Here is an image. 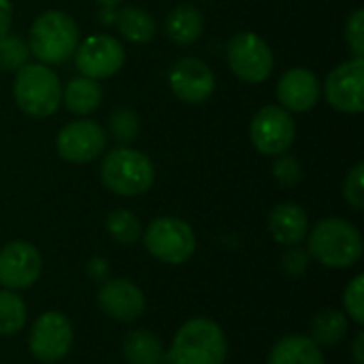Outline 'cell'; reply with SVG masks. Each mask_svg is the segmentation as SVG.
Instances as JSON below:
<instances>
[{
  "mask_svg": "<svg viewBox=\"0 0 364 364\" xmlns=\"http://www.w3.org/2000/svg\"><path fill=\"white\" fill-rule=\"evenodd\" d=\"M269 364H324V356L311 337L288 335L273 346Z\"/></svg>",
  "mask_w": 364,
  "mask_h": 364,
  "instance_id": "obj_19",
  "label": "cell"
},
{
  "mask_svg": "<svg viewBox=\"0 0 364 364\" xmlns=\"http://www.w3.org/2000/svg\"><path fill=\"white\" fill-rule=\"evenodd\" d=\"M226 62L235 77L245 83H262L271 77L275 58L267 41L252 32H237L226 47Z\"/></svg>",
  "mask_w": 364,
  "mask_h": 364,
  "instance_id": "obj_7",
  "label": "cell"
},
{
  "mask_svg": "<svg viewBox=\"0 0 364 364\" xmlns=\"http://www.w3.org/2000/svg\"><path fill=\"white\" fill-rule=\"evenodd\" d=\"M122 350L124 358L130 364H166V350L160 337L143 328L130 331L124 339Z\"/></svg>",
  "mask_w": 364,
  "mask_h": 364,
  "instance_id": "obj_21",
  "label": "cell"
},
{
  "mask_svg": "<svg viewBox=\"0 0 364 364\" xmlns=\"http://www.w3.org/2000/svg\"><path fill=\"white\" fill-rule=\"evenodd\" d=\"M154 179L156 168L149 156L128 145L111 149L100 162V181L117 196H141L154 186Z\"/></svg>",
  "mask_w": 364,
  "mask_h": 364,
  "instance_id": "obj_5",
  "label": "cell"
},
{
  "mask_svg": "<svg viewBox=\"0 0 364 364\" xmlns=\"http://www.w3.org/2000/svg\"><path fill=\"white\" fill-rule=\"evenodd\" d=\"M269 230L271 237L286 247L301 245L309 232V220L303 207L296 203H279L273 207L269 215Z\"/></svg>",
  "mask_w": 364,
  "mask_h": 364,
  "instance_id": "obj_17",
  "label": "cell"
},
{
  "mask_svg": "<svg viewBox=\"0 0 364 364\" xmlns=\"http://www.w3.org/2000/svg\"><path fill=\"white\" fill-rule=\"evenodd\" d=\"M30 60L28 43L15 34H6L0 38V70L2 73H17Z\"/></svg>",
  "mask_w": 364,
  "mask_h": 364,
  "instance_id": "obj_27",
  "label": "cell"
},
{
  "mask_svg": "<svg viewBox=\"0 0 364 364\" xmlns=\"http://www.w3.org/2000/svg\"><path fill=\"white\" fill-rule=\"evenodd\" d=\"M352 354H354V363L364 364V333L358 331L352 343Z\"/></svg>",
  "mask_w": 364,
  "mask_h": 364,
  "instance_id": "obj_35",
  "label": "cell"
},
{
  "mask_svg": "<svg viewBox=\"0 0 364 364\" xmlns=\"http://www.w3.org/2000/svg\"><path fill=\"white\" fill-rule=\"evenodd\" d=\"M275 94H277L279 107H284L286 111L307 113L318 105L322 85L309 68L294 66V68H288L279 77Z\"/></svg>",
  "mask_w": 364,
  "mask_h": 364,
  "instance_id": "obj_15",
  "label": "cell"
},
{
  "mask_svg": "<svg viewBox=\"0 0 364 364\" xmlns=\"http://www.w3.org/2000/svg\"><path fill=\"white\" fill-rule=\"evenodd\" d=\"M147 252L164 264H183L196 252V237L188 222L162 215L156 218L143 235Z\"/></svg>",
  "mask_w": 364,
  "mask_h": 364,
  "instance_id": "obj_6",
  "label": "cell"
},
{
  "mask_svg": "<svg viewBox=\"0 0 364 364\" xmlns=\"http://www.w3.org/2000/svg\"><path fill=\"white\" fill-rule=\"evenodd\" d=\"M343 307L348 316L356 322L364 324V275L358 273L343 292Z\"/></svg>",
  "mask_w": 364,
  "mask_h": 364,
  "instance_id": "obj_29",
  "label": "cell"
},
{
  "mask_svg": "<svg viewBox=\"0 0 364 364\" xmlns=\"http://www.w3.org/2000/svg\"><path fill=\"white\" fill-rule=\"evenodd\" d=\"M307 252L328 269H350L363 256V235L343 218H326L307 232Z\"/></svg>",
  "mask_w": 364,
  "mask_h": 364,
  "instance_id": "obj_2",
  "label": "cell"
},
{
  "mask_svg": "<svg viewBox=\"0 0 364 364\" xmlns=\"http://www.w3.org/2000/svg\"><path fill=\"white\" fill-rule=\"evenodd\" d=\"M346 41L354 58H364V9H356L350 13L346 21Z\"/></svg>",
  "mask_w": 364,
  "mask_h": 364,
  "instance_id": "obj_31",
  "label": "cell"
},
{
  "mask_svg": "<svg viewBox=\"0 0 364 364\" xmlns=\"http://www.w3.org/2000/svg\"><path fill=\"white\" fill-rule=\"evenodd\" d=\"M109 134L119 145H130L141 134V115L130 107H117L109 115Z\"/></svg>",
  "mask_w": 364,
  "mask_h": 364,
  "instance_id": "obj_25",
  "label": "cell"
},
{
  "mask_svg": "<svg viewBox=\"0 0 364 364\" xmlns=\"http://www.w3.org/2000/svg\"><path fill=\"white\" fill-rule=\"evenodd\" d=\"M73 58L79 75L94 81L117 75L126 64L124 45L111 34H92L79 41Z\"/></svg>",
  "mask_w": 364,
  "mask_h": 364,
  "instance_id": "obj_9",
  "label": "cell"
},
{
  "mask_svg": "<svg viewBox=\"0 0 364 364\" xmlns=\"http://www.w3.org/2000/svg\"><path fill=\"white\" fill-rule=\"evenodd\" d=\"M343 198L356 211L364 209V164L356 162L343 181Z\"/></svg>",
  "mask_w": 364,
  "mask_h": 364,
  "instance_id": "obj_30",
  "label": "cell"
},
{
  "mask_svg": "<svg viewBox=\"0 0 364 364\" xmlns=\"http://www.w3.org/2000/svg\"><path fill=\"white\" fill-rule=\"evenodd\" d=\"M205 32V17L194 4H177L164 19V34L171 43L188 47Z\"/></svg>",
  "mask_w": 364,
  "mask_h": 364,
  "instance_id": "obj_18",
  "label": "cell"
},
{
  "mask_svg": "<svg viewBox=\"0 0 364 364\" xmlns=\"http://www.w3.org/2000/svg\"><path fill=\"white\" fill-rule=\"evenodd\" d=\"M326 102L348 115H358L364 109V58H352L335 66L324 81Z\"/></svg>",
  "mask_w": 364,
  "mask_h": 364,
  "instance_id": "obj_11",
  "label": "cell"
},
{
  "mask_svg": "<svg viewBox=\"0 0 364 364\" xmlns=\"http://www.w3.org/2000/svg\"><path fill=\"white\" fill-rule=\"evenodd\" d=\"M28 318V309L23 299L15 294V290H0V335L11 337L17 335Z\"/></svg>",
  "mask_w": 364,
  "mask_h": 364,
  "instance_id": "obj_24",
  "label": "cell"
},
{
  "mask_svg": "<svg viewBox=\"0 0 364 364\" xmlns=\"http://www.w3.org/2000/svg\"><path fill=\"white\" fill-rule=\"evenodd\" d=\"M43 271V258L32 243L11 241L0 250V284L6 290L30 288Z\"/></svg>",
  "mask_w": 364,
  "mask_h": 364,
  "instance_id": "obj_14",
  "label": "cell"
},
{
  "mask_svg": "<svg viewBox=\"0 0 364 364\" xmlns=\"http://www.w3.org/2000/svg\"><path fill=\"white\" fill-rule=\"evenodd\" d=\"M282 269L290 275V277H301L307 273L309 269V252L299 247V245H292L288 247V252L282 256Z\"/></svg>",
  "mask_w": 364,
  "mask_h": 364,
  "instance_id": "obj_32",
  "label": "cell"
},
{
  "mask_svg": "<svg viewBox=\"0 0 364 364\" xmlns=\"http://www.w3.org/2000/svg\"><path fill=\"white\" fill-rule=\"evenodd\" d=\"M171 92L186 105H203L215 92V75L207 62L186 55L171 66Z\"/></svg>",
  "mask_w": 364,
  "mask_h": 364,
  "instance_id": "obj_13",
  "label": "cell"
},
{
  "mask_svg": "<svg viewBox=\"0 0 364 364\" xmlns=\"http://www.w3.org/2000/svg\"><path fill=\"white\" fill-rule=\"evenodd\" d=\"M273 177L282 188H294L303 179V166L292 154H282V156L275 158Z\"/></svg>",
  "mask_w": 364,
  "mask_h": 364,
  "instance_id": "obj_28",
  "label": "cell"
},
{
  "mask_svg": "<svg viewBox=\"0 0 364 364\" xmlns=\"http://www.w3.org/2000/svg\"><path fill=\"white\" fill-rule=\"evenodd\" d=\"M77 21L60 9L43 11L28 30V49L41 64L58 66L73 58L79 45Z\"/></svg>",
  "mask_w": 364,
  "mask_h": 364,
  "instance_id": "obj_1",
  "label": "cell"
},
{
  "mask_svg": "<svg viewBox=\"0 0 364 364\" xmlns=\"http://www.w3.org/2000/svg\"><path fill=\"white\" fill-rule=\"evenodd\" d=\"M98 305L117 322H134L145 311V294L130 279H107L100 284Z\"/></svg>",
  "mask_w": 364,
  "mask_h": 364,
  "instance_id": "obj_16",
  "label": "cell"
},
{
  "mask_svg": "<svg viewBox=\"0 0 364 364\" xmlns=\"http://www.w3.org/2000/svg\"><path fill=\"white\" fill-rule=\"evenodd\" d=\"M348 335V316L339 309H324L311 322V339L318 346H337Z\"/></svg>",
  "mask_w": 364,
  "mask_h": 364,
  "instance_id": "obj_23",
  "label": "cell"
},
{
  "mask_svg": "<svg viewBox=\"0 0 364 364\" xmlns=\"http://www.w3.org/2000/svg\"><path fill=\"white\" fill-rule=\"evenodd\" d=\"M13 98L17 109L34 119L51 117L62 105L60 77L41 62H28L15 73Z\"/></svg>",
  "mask_w": 364,
  "mask_h": 364,
  "instance_id": "obj_3",
  "label": "cell"
},
{
  "mask_svg": "<svg viewBox=\"0 0 364 364\" xmlns=\"http://www.w3.org/2000/svg\"><path fill=\"white\" fill-rule=\"evenodd\" d=\"M62 102L73 115H92L102 102V87L87 77H75L62 87Z\"/></svg>",
  "mask_w": 364,
  "mask_h": 364,
  "instance_id": "obj_20",
  "label": "cell"
},
{
  "mask_svg": "<svg viewBox=\"0 0 364 364\" xmlns=\"http://www.w3.org/2000/svg\"><path fill=\"white\" fill-rule=\"evenodd\" d=\"M296 139V124L279 105H267L256 111L250 124V141L256 147L258 154L277 158L282 154H288V149L294 145Z\"/></svg>",
  "mask_w": 364,
  "mask_h": 364,
  "instance_id": "obj_8",
  "label": "cell"
},
{
  "mask_svg": "<svg viewBox=\"0 0 364 364\" xmlns=\"http://www.w3.org/2000/svg\"><path fill=\"white\" fill-rule=\"evenodd\" d=\"M13 26V2L0 0V38L11 32Z\"/></svg>",
  "mask_w": 364,
  "mask_h": 364,
  "instance_id": "obj_34",
  "label": "cell"
},
{
  "mask_svg": "<svg viewBox=\"0 0 364 364\" xmlns=\"http://www.w3.org/2000/svg\"><path fill=\"white\" fill-rule=\"evenodd\" d=\"M107 130L94 119H75L55 136V149L70 164H90L107 149Z\"/></svg>",
  "mask_w": 364,
  "mask_h": 364,
  "instance_id": "obj_10",
  "label": "cell"
},
{
  "mask_svg": "<svg viewBox=\"0 0 364 364\" xmlns=\"http://www.w3.org/2000/svg\"><path fill=\"white\" fill-rule=\"evenodd\" d=\"M115 15H117V13H113V6H102V11H100V21H102V23H113V21H115Z\"/></svg>",
  "mask_w": 364,
  "mask_h": 364,
  "instance_id": "obj_36",
  "label": "cell"
},
{
  "mask_svg": "<svg viewBox=\"0 0 364 364\" xmlns=\"http://www.w3.org/2000/svg\"><path fill=\"white\" fill-rule=\"evenodd\" d=\"M73 346V324L60 311H47L36 318L28 348L32 356L41 363H58L62 360Z\"/></svg>",
  "mask_w": 364,
  "mask_h": 364,
  "instance_id": "obj_12",
  "label": "cell"
},
{
  "mask_svg": "<svg viewBox=\"0 0 364 364\" xmlns=\"http://www.w3.org/2000/svg\"><path fill=\"white\" fill-rule=\"evenodd\" d=\"M226 354L224 331L207 318H194L177 331L166 350V364H224Z\"/></svg>",
  "mask_w": 364,
  "mask_h": 364,
  "instance_id": "obj_4",
  "label": "cell"
},
{
  "mask_svg": "<svg viewBox=\"0 0 364 364\" xmlns=\"http://www.w3.org/2000/svg\"><path fill=\"white\" fill-rule=\"evenodd\" d=\"M100 6H115V4H119V2H124V0H96Z\"/></svg>",
  "mask_w": 364,
  "mask_h": 364,
  "instance_id": "obj_37",
  "label": "cell"
},
{
  "mask_svg": "<svg viewBox=\"0 0 364 364\" xmlns=\"http://www.w3.org/2000/svg\"><path fill=\"white\" fill-rule=\"evenodd\" d=\"M115 26H117V32L128 43H134V45L149 43L158 32L156 17L141 6H124L115 15Z\"/></svg>",
  "mask_w": 364,
  "mask_h": 364,
  "instance_id": "obj_22",
  "label": "cell"
},
{
  "mask_svg": "<svg viewBox=\"0 0 364 364\" xmlns=\"http://www.w3.org/2000/svg\"><path fill=\"white\" fill-rule=\"evenodd\" d=\"M85 273H87V277H90L92 282H96V284H102V282H107V279H109L111 267H109V262H107L105 258H100V256H94V258L87 262V267H85Z\"/></svg>",
  "mask_w": 364,
  "mask_h": 364,
  "instance_id": "obj_33",
  "label": "cell"
},
{
  "mask_svg": "<svg viewBox=\"0 0 364 364\" xmlns=\"http://www.w3.org/2000/svg\"><path fill=\"white\" fill-rule=\"evenodd\" d=\"M107 232L122 245H134L143 237L139 218L128 209H115L107 215Z\"/></svg>",
  "mask_w": 364,
  "mask_h": 364,
  "instance_id": "obj_26",
  "label": "cell"
}]
</instances>
